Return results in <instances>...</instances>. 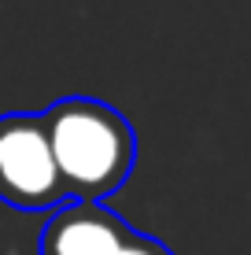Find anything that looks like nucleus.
<instances>
[{
  "mask_svg": "<svg viewBox=\"0 0 251 255\" xmlns=\"http://www.w3.org/2000/svg\"><path fill=\"white\" fill-rule=\"evenodd\" d=\"M118 255H174V252H170L163 241H155V237L133 230L126 237V244H122V252H118Z\"/></svg>",
  "mask_w": 251,
  "mask_h": 255,
  "instance_id": "20e7f679",
  "label": "nucleus"
},
{
  "mask_svg": "<svg viewBox=\"0 0 251 255\" xmlns=\"http://www.w3.org/2000/svg\"><path fill=\"white\" fill-rule=\"evenodd\" d=\"M133 233L122 218L103 204L63 200L52 207V218L41 230V255H118Z\"/></svg>",
  "mask_w": 251,
  "mask_h": 255,
  "instance_id": "7ed1b4c3",
  "label": "nucleus"
},
{
  "mask_svg": "<svg viewBox=\"0 0 251 255\" xmlns=\"http://www.w3.org/2000/svg\"><path fill=\"white\" fill-rule=\"evenodd\" d=\"M41 122L67 200L100 204L129 178L137 137L111 104L92 96H67L41 111Z\"/></svg>",
  "mask_w": 251,
  "mask_h": 255,
  "instance_id": "f257e3e1",
  "label": "nucleus"
},
{
  "mask_svg": "<svg viewBox=\"0 0 251 255\" xmlns=\"http://www.w3.org/2000/svg\"><path fill=\"white\" fill-rule=\"evenodd\" d=\"M0 200L19 211H48L67 200L41 115H0Z\"/></svg>",
  "mask_w": 251,
  "mask_h": 255,
  "instance_id": "f03ea898",
  "label": "nucleus"
}]
</instances>
